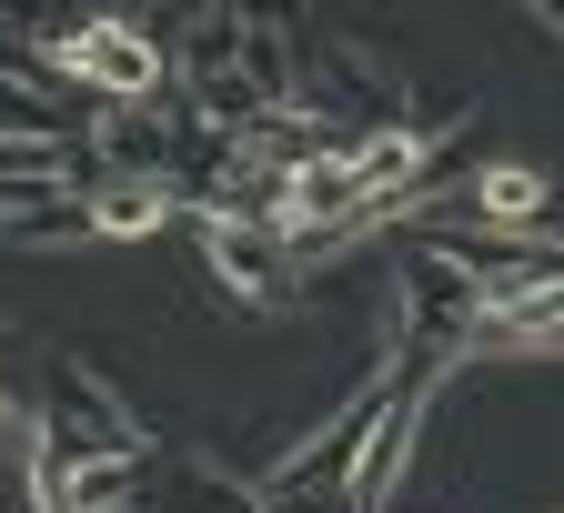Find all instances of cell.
Instances as JSON below:
<instances>
[{"mask_svg": "<svg viewBox=\"0 0 564 513\" xmlns=\"http://www.w3.org/2000/svg\"><path fill=\"white\" fill-rule=\"evenodd\" d=\"M70 61H82V70H101V81H152V61H141L131 41H111V31H82V41H70Z\"/></svg>", "mask_w": 564, "mask_h": 513, "instance_id": "obj_1", "label": "cell"}, {"mask_svg": "<svg viewBox=\"0 0 564 513\" xmlns=\"http://www.w3.org/2000/svg\"><path fill=\"white\" fill-rule=\"evenodd\" d=\"M484 192H494V211H534V201H544V182H534V172H494Z\"/></svg>", "mask_w": 564, "mask_h": 513, "instance_id": "obj_2", "label": "cell"}]
</instances>
